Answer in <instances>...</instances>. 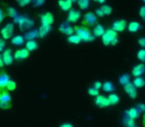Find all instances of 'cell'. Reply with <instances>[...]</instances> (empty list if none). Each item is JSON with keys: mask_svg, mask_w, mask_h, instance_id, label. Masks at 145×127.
<instances>
[{"mask_svg": "<svg viewBox=\"0 0 145 127\" xmlns=\"http://www.w3.org/2000/svg\"><path fill=\"white\" fill-rule=\"evenodd\" d=\"M4 20V13L2 12V10L0 9V24L2 23V21Z\"/></svg>", "mask_w": 145, "mask_h": 127, "instance_id": "45", "label": "cell"}, {"mask_svg": "<svg viewBox=\"0 0 145 127\" xmlns=\"http://www.w3.org/2000/svg\"><path fill=\"white\" fill-rule=\"evenodd\" d=\"M59 31H60L62 34H65V35H68V36H71L75 33L74 31V28L71 26L70 22H63L62 24L59 26Z\"/></svg>", "mask_w": 145, "mask_h": 127, "instance_id": "9", "label": "cell"}, {"mask_svg": "<svg viewBox=\"0 0 145 127\" xmlns=\"http://www.w3.org/2000/svg\"><path fill=\"white\" fill-rule=\"evenodd\" d=\"M67 40H68V42L70 43V44H75V45L80 44V43L82 42V39L76 34H72V35H71V36H69Z\"/></svg>", "mask_w": 145, "mask_h": 127, "instance_id": "26", "label": "cell"}, {"mask_svg": "<svg viewBox=\"0 0 145 127\" xmlns=\"http://www.w3.org/2000/svg\"><path fill=\"white\" fill-rule=\"evenodd\" d=\"M5 48V41L4 39H1L0 38V52H2Z\"/></svg>", "mask_w": 145, "mask_h": 127, "instance_id": "42", "label": "cell"}, {"mask_svg": "<svg viewBox=\"0 0 145 127\" xmlns=\"http://www.w3.org/2000/svg\"><path fill=\"white\" fill-rule=\"evenodd\" d=\"M142 1H143V2H144V3H145V0H142Z\"/></svg>", "mask_w": 145, "mask_h": 127, "instance_id": "52", "label": "cell"}, {"mask_svg": "<svg viewBox=\"0 0 145 127\" xmlns=\"http://www.w3.org/2000/svg\"><path fill=\"white\" fill-rule=\"evenodd\" d=\"M33 3H34V5L36 7L42 6V5L45 3V0H33Z\"/></svg>", "mask_w": 145, "mask_h": 127, "instance_id": "40", "label": "cell"}, {"mask_svg": "<svg viewBox=\"0 0 145 127\" xmlns=\"http://www.w3.org/2000/svg\"><path fill=\"white\" fill-rule=\"evenodd\" d=\"M77 2L81 10H86L89 6V0H78Z\"/></svg>", "mask_w": 145, "mask_h": 127, "instance_id": "30", "label": "cell"}, {"mask_svg": "<svg viewBox=\"0 0 145 127\" xmlns=\"http://www.w3.org/2000/svg\"><path fill=\"white\" fill-rule=\"evenodd\" d=\"M13 22L15 24L19 25V29L21 31H26L29 30L30 28H32L33 25H34V21L32 19H30L29 17L24 16V15H18L13 19Z\"/></svg>", "mask_w": 145, "mask_h": 127, "instance_id": "3", "label": "cell"}, {"mask_svg": "<svg viewBox=\"0 0 145 127\" xmlns=\"http://www.w3.org/2000/svg\"><path fill=\"white\" fill-rule=\"evenodd\" d=\"M10 81V77L7 75L6 72L0 73V89H6V85Z\"/></svg>", "mask_w": 145, "mask_h": 127, "instance_id": "16", "label": "cell"}, {"mask_svg": "<svg viewBox=\"0 0 145 127\" xmlns=\"http://www.w3.org/2000/svg\"><path fill=\"white\" fill-rule=\"evenodd\" d=\"M136 108L139 110V112H145V104L144 103H138Z\"/></svg>", "mask_w": 145, "mask_h": 127, "instance_id": "39", "label": "cell"}, {"mask_svg": "<svg viewBox=\"0 0 145 127\" xmlns=\"http://www.w3.org/2000/svg\"><path fill=\"white\" fill-rule=\"evenodd\" d=\"M74 31H75V34L78 35L84 42H93L95 38L93 34V31L89 30V27H86L84 25L76 26L74 28Z\"/></svg>", "mask_w": 145, "mask_h": 127, "instance_id": "1", "label": "cell"}, {"mask_svg": "<svg viewBox=\"0 0 145 127\" xmlns=\"http://www.w3.org/2000/svg\"><path fill=\"white\" fill-rule=\"evenodd\" d=\"M137 59L142 63H145V49H141L137 52Z\"/></svg>", "mask_w": 145, "mask_h": 127, "instance_id": "34", "label": "cell"}, {"mask_svg": "<svg viewBox=\"0 0 145 127\" xmlns=\"http://www.w3.org/2000/svg\"><path fill=\"white\" fill-rule=\"evenodd\" d=\"M123 123H124L125 127H128V126H132V125L135 124L134 122V119H131V118H125L124 121H123Z\"/></svg>", "mask_w": 145, "mask_h": 127, "instance_id": "37", "label": "cell"}, {"mask_svg": "<svg viewBox=\"0 0 145 127\" xmlns=\"http://www.w3.org/2000/svg\"><path fill=\"white\" fill-rule=\"evenodd\" d=\"M124 91L128 94V96L131 99H135L137 97V91L136 87L133 85V83H129L126 85H124Z\"/></svg>", "mask_w": 145, "mask_h": 127, "instance_id": "13", "label": "cell"}, {"mask_svg": "<svg viewBox=\"0 0 145 127\" xmlns=\"http://www.w3.org/2000/svg\"><path fill=\"white\" fill-rule=\"evenodd\" d=\"M108 98V101H109V104L110 105H116L117 103L119 102V96L115 93H111L107 96Z\"/></svg>", "mask_w": 145, "mask_h": 127, "instance_id": "28", "label": "cell"}, {"mask_svg": "<svg viewBox=\"0 0 145 127\" xmlns=\"http://www.w3.org/2000/svg\"><path fill=\"white\" fill-rule=\"evenodd\" d=\"M30 53L31 52H29L26 48L19 49V50L15 51V53L13 54V56H14V59L16 61H23V60H26V59L29 58Z\"/></svg>", "mask_w": 145, "mask_h": 127, "instance_id": "8", "label": "cell"}, {"mask_svg": "<svg viewBox=\"0 0 145 127\" xmlns=\"http://www.w3.org/2000/svg\"><path fill=\"white\" fill-rule=\"evenodd\" d=\"M101 41L105 46H115L118 43V35L112 29H108L105 32V34L101 36Z\"/></svg>", "mask_w": 145, "mask_h": 127, "instance_id": "2", "label": "cell"}, {"mask_svg": "<svg viewBox=\"0 0 145 127\" xmlns=\"http://www.w3.org/2000/svg\"><path fill=\"white\" fill-rule=\"evenodd\" d=\"M127 27V22L125 20H116L112 23V30L115 32H123Z\"/></svg>", "mask_w": 145, "mask_h": 127, "instance_id": "11", "label": "cell"}, {"mask_svg": "<svg viewBox=\"0 0 145 127\" xmlns=\"http://www.w3.org/2000/svg\"><path fill=\"white\" fill-rule=\"evenodd\" d=\"M138 45L142 48H145V38H139L138 39Z\"/></svg>", "mask_w": 145, "mask_h": 127, "instance_id": "41", "label": "cell"}, {"mask_svg": "<svg viewBox=\"0 0 145 127\" xmlns=\"http://www.w3.org/2000/svg\"><path fill=\"white\" fill-rule=\"evenodd\" d=\"M24 42H25L24 36H21V35H17V36H14L11 39V43L14 46H21V45L24 44Z\"/></svg>", "mask_w": 145, "mask_h": 127, "instance_id": "23", "label": "cell"}, {"mask_svg": "<svg viewBox=\"0 0 145 127\" xmlns=\"http://www.w3.org/2000/svg\"><path fill=\"white\" fill-rule=\"evenodd\" d=\"M103 89L105 92H110L114 89V85L111 81H105V83H103Z\"/></svg>", "mask_w": 145, "mask_h": 127, "instance_id": "29", "label": "cell"}, {"mask_svg": "<svg viewBox=\"0 0 145 127\" xmlns=\"http://www.w3.org/2000/svg\"><path fill=\"white\" fill-rule=\"evenodd\" d=\"M88 92H89V94L91 95V96H97V95L99 94V89H95V87H89V91H88Z\"/></svg>", "mask_w": 145, "mask_h": 127, "instance_id": "35", "label": "cell"}, {"mask_svg": "<svg viewBox=\"0 0 145 127\" xmlns=\"http://www.w3.org/2000/svg\"><path fill=\"white\" fill-rule=\"evenodd\" d=\"M105 28L101 26V24H97L95 27H93V34L95 37H101L103 34H105Z\"/></svg>", "mask_w": 145, "mask_h": 127, "instance_id": "21", "label": "cell"}, {"mask_svg": "<svg viewBox=\"0 0 145 127\" xmlns=\"http://www.w3.org/2000/svg\"><path fill=\"white\" fill-rule=\"evenodd\" d=\"M12 107V97L7 89H0V109L8 110Z\"/></svg>", "mask_w": 145, "mask_h": 127, "instance_id": "4", "label": "cell"}, {"mask_svg": "<svg viewBox=\"0 0 145 127\" xmlns=\"http://www.w3.org/2000/svg\"><path fill=\"white\" fill-rule=\"evenodd\" d=\"M60 127H74L71 123H63L60 125Z\"/></svg>", "mask_w": 145, "mask_h": 127, "instance_id": "46", "label": "cell"}, {"mask_svg": "<svg viewBox=\"0 0 145 127\" xmlns=\"http://www.w3.org/2000/svg\"><path fill=\"white\" fill-rule=\"evenodd\" d=\"M39 37V31L38 30H32V31H29L27 32L26 34L24 35V38L25 40L29 41V40H35L36 38Z\"/></svg>", "mask_w": 145, "mask_h": 127, "instance_id": "24", "label": "cell"}, {"mask_svg": "<svg viewBox=\"0 0 145 127\" xmlns=\"http://www.w3.org/2000/svg\"><path fill=\"white\" fill-rule=\"evenodd\" d=\"M42 25H52L54 23V15L51 12H47L40 16Z\"/></svg>", "mask_w": 145, "mask_h": 127, "instance_id": "14", "label": "cell"}, {"mask_svg": "<svg viewBox=\"0 0 145 127\" xmlns=\"http://www.w3.org/2000/svg\"><path fill=\"white\" fill-rule=\"evenodd\" d=\"M72 2H76V1H78V0H72Z\"/></svg>", "mask_w": 145, "mask_h": 127, "instance_id": "51", "label": "cell"}, {"mask_svg": "<svg viewBox=\"0 0 145 127\" xmlns=\"http://www.w3.org/2000/svg\"><path fill=\"white\" fill-rule=\"evenodd\" d=\"M142 122H143V124L145 123V112H144V115H143V119H142Z\"/></svg>", "mask_w": 145, "mask_h": 127, "instance_id": "49", "label": "cell"}, {"mask_svg": "<svg viewBox=\"0 0 145 127\" xmlns=\"http://www.w3.org/2000/svg\"><path fill=\"white\" fill-rule=\"evenodd\" d=\"M127 29L130 33H136L137 31H139L141 29V24L139 22H136V21H132L128 24L127 26Z\"/></svg>", "mask_w": 145, "mask_h": 127, "instance_id": "19", "label": "cell"}, {"mask_svg": "<svg viewBox=\"0 0 145 127\" xmlns=\"http://www.w3.org/2000/svg\"><path fill=\"white\" fill-rule=\"evenodd\" d=\"M143 125H144V127H145V123H144V124H143Z\"/></svg>", "mask_w": 145, "mask_h": 127, "instance_id": "53", "label": "cell"}, {"mask_svg": "<svg viewBox=\"0 0 145 127\" xmlns=\"http://www.w3.org/2000/svg\"><path fill=\"white\" fill-rule=\"evenodd\" d=\"M4 66V63H3V60H2V57H1V55H0V69Z\"/></svg>", "mask_w": 145, "mask_h": 127, "instance_id": "47", "label": "cell"}, {"mask_svg": "<svg viewBox=\"0 0 145 127\" xmlns=\"http://www.w3.org/2000/svg\"><path fill=\"white\" fill-rule=\"evenodd\" d=\"M101 10L103 11L105 15H110L111 12H112V7L109 6V5H103L101 7Z\"/></svg>", "mask_w": 145, "mask_h": 127, "instance_id": "32", "label": "cell"}, {"mask_svg": "<svg viewBox=\"0 0 145 127\" xmlns=\"http://www.w3.org/2000/svg\"><path fill=\"white\" fill-rule=\"evenodd\" d=\"M95 105H97L99 107L101 108H105V107H107L109 106V101H108V98L103 95H101L99 94L97 96H95Z\"/></svg>", "mask_w": 145, "mask_h": 127, "instance_id": "12", "label": "cell"}, {"mask_svg": "<svg viewBox=\"0 0 145 127\" xmlns=\"http://www.w3.org/2000/svg\"><path fill=\"white\" fill-rule=\"evenodd\" d=\"M97 23V17L95 15V13L93 12H87L84 15V19L82 25L86 27H95V24Z\"/></svg>", "mask_w": 145, "mask_h": 127, "instance_id": "5", "label": "cell"}, {"mask_svg": "<svg viewBox=\"0 0 145 127\" xmlns=\"http://www.w3.org/2000/svg\"><path fill=\"white\" fill-rule=\"evenodd\" d=\"M17 89V85H16V83H15L14 81H8V83H7V85H6V89L8 91H15V89Z\"/></svg>", "mask_w": 145, "mask_h": 127, "instance_id": "33", "label": "cell"}, {"mask_svg": "<svg viewBox=\"0 0 145 127\" xmlns=\"http://www.w3.org/2000/svg\"><path fill=\"white\" fill-rule=\"evenodd\" d=\"M7 15H8L9 17H11V18L14 19L15 17L18 16L19 14L15 8H13V7H7Z\"/></svg>", "mask_w": 145, "mask_h": 127, "instance_id": "31", "label": "cell"}, {"mask_svg": "<svg viewBox=\"0 0 145 127\" xmlns=\"http://www.w3.org/2000/svg\"><path fill=\"white\" fill-rule=\"evenodd\" d=\"M139 16L143 21H145V5L141 6L140 9H139Z\"/></svg>", "mask_w": 145, "mask_h": 127, "instance_id": "38", "label": "cell"}, {"mask_svg": "<svg viewBox=\"0 0 145 127\" xmlns=\"http://www.w3.org/2000/svg\"><path fill=\"white\" fill-rule=\"evenodd\" d=\"M52 30L51 25H41V27L39 28V38H44L46 37L49 33Z\"/></svg>", "mask_w": 145, "mask_h": 127, "instance_id": "18", "label": "cell"}, {"mask_svg": "<svg viewBox=\"0 0 145 127\" xmlns=\"http://www.w3.org/2000/svg\"><path fill=\"white\" fill-rule=\"evenodd\" d=\"M128 127H137V126H136V125L134 124V125H132V126H128Z\"/></svg>", "mask_w": 145, "mask_h": 127, "instance_id": "50", "label": "cell"}, {"mask_svg": "<svg viewBox=\"0 0 145 127\" xmlns=\"http://www.w3.org/2000/svg\"><path fill=\"white\" fill-rule=\"evenodd\" d=\"M13 32H14V24L12 23H7L2 29H1V36H2V39L4 40H8V39H11L13 36Z\"/></svg>", "mask_w": 145, "mask_h": 127, "instance_id": "6", "label": "cell"}, {"mask_svg": "<svg viewBox=\"0 0 145 127\" xmlns=\"http://www.w3.org/2000/svg\"><path fill=\"white\" fill-rule=\"evenodd\" d=\"M144 73H145V65L144 64H139V65H136L135 67H133L132 71H131L132 76L135 78L140 77V76H142Z\"/></svg>", "mask_w": 145, "mask_h": 127, "instance_id": "15", "label": "cell"}, {"mask_svg": "<svg viewBox=\"0 0 145 127\" xmlns=\"http://www.w3.org/2000/svg\"><path fill=\"white\" fill-rule=\"evenodd\" d=\"M133 85H134L136 89H141L145 85V79L141 77H137L133 79Z\"/></svg>", "mask_w": 145, "mask_h": 127, "instance_id": "25", "label": "cell"}, {"mask_svg": "<svg viewBox=\"0 0 145 127\" xmlns=\"http://www.w3.org/2000/svg\"><path fill=\"white\" fill-rule=\"evenodd\" d=\"M81 18V12L76 9H71L67 16V21L70 23H77Z\"/></svg>", "mask_w": 145, "mask_h": 127, "instance_id": "10", "label": "cell"}, {"mask_svg": "<svg viewBox=\"0 0 145 127\" xmlns=\"http://www.w3.org/2000/svg\"><path fill=\"white\" fill-rule=\"evenodd\" d=\"M72 0H59L58 5L63 11H70L72 7Z\"/></svg>", "mask_w": 145, "mask_h": 127, "instance_id": "17", "label": "cell"}, {"mask_svg": "<svg viewBox=\"0 0 145 127\" xmlns=\"http://www.w3.org/2000/svg\"><path fill=\"white\" fill-rule=\"evenodd\" d=\"M33 0H16L17 4L19 5L20 7H24V6H27L28 4H30L32 2Z\"/></svg>", "mask_w": 145, "mask_h": 127, "instance_id": "36", "label": "cell"}, {"mask_svg": "<svg viewBox=\"0 0 145 127\" xmlns=\"http://www.w3.org/2000/svg\"><path fill=\"white\" fill-rule=\"evenodd\" d=\"M126 114L127 116L129 117V118L131 119H137L139 117V114H140V112H139V110L136 108V107H131L130 109H128V110H126Z\"/></svg>", "mask_w": 145, "mask_h": 127, "instance_id": "20", "label": "cell"}, {"mask_svg": "<svg viewBox=\"0 0 145 127\" xmlns=\"http://www.w3.org/2000/svg\"><path fill=\"white\" fill-rule=\"evenodd\" d=\"M95 15H97V17H101V18H103V17L105 16V14L103 13V11L101 10V8H99V9L95 10Z\"/></svg>", "mask_w": 145, "mask_h": 127, "instance_id": "43", "label": "cell"}, {"mask_svg": "<svg viewBox=\"0 0 145 127\" xmlns=\"http://www.w3.org/2000/svg\"><path fill=\"white\" fill-rule=\"evenodd\" d=\"M118 83H120L121 85H123V87L126 85L127 83H130V76L127 75V74H124V75L120 76L118 79Z\"/></svg>", "mask_w": 145, "mask_h": 127, "instance_id": "27", "label": "cell"}, {"mask_svg": "<svg viewBox=\"0 0 145 127\" xmlns=\"http://www.w3.org/2000/svg\"><path fill=\"white\" fill-rule=\"evenodd\" d=\"M1 57H2V60H3V63H4V65H6V66L12 65L13 60H14V56H13L12 50H11V49H6L5 51H3Z\"/></svg>", "mask_w": 145, "mask_h": 127, "instance_id": "7", "label": "cell"}, {"mask_svg": "<svg viewBox=\"0 0 145 127\" xmlns=\"http://www.w3.org/2000/svg\"><path fill=\"white\" fill-rule=\"evenodd\" d=\"M93 87H95V89H99L101 87H103V83H101V81H95V83H93Z\"/></svg>", "mask_w": 145, "mask_h": 127, "instance_id": "44", "label": "cell"}, {"mask_svg": "<svg viewBox=\"0 0 145 127\" xmlns=\"http://www.w3.org/2000/svg\"><path fill=\"white\" fill-rule=\"evenodd\" d=\"M95 2H97V3H101V4H103V3L105 2V0H93Z\"/></svg>", "mask_w": 145, "mask_h": 127, "instance_id": "48", "label": "cell"}, {"mask_svg": "<svg viewBox=\"0 0 145 127\" xmlns=\"http://www.w3.org/2000/svg\"><path fill=\"white\" fill-rule=\"evenodd\" d=\"M26 49L29 51V52H34L38 49V43L35 40H29L26 42V45H25Z\"/></svg>", "mask_w": 145, "mask_h": 127, "instance_id": "22", "label": "cell"}]
</instances>
